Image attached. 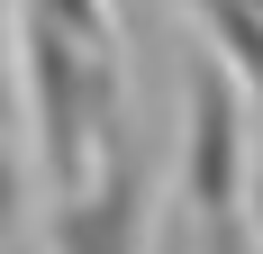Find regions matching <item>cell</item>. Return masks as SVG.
Here are the masks:
<instances>
[{
	"label": "cell",
	"instance_id": "1",
	"mask_svg": "<svg viewBox=\"0 0 263 254\" xmlns=\"http://www.w3.org/2000/svg\"><path fill=\"white\" fill-rule=\"evenodd\" d=\"M18 82H27V127H36V173L64 200L127 136L118 127V55L91 46V37H73L46 9H18Z\"/></svg>",
	"mask_w": 263,
	"mask_h": 254
},
{
	"label": "cell",
	"instance_id": "2",
	"mask_svg": "<svg viewBox=\"0 0 263 254\" xmlns=\"http://www.w3.org/2000/svg\"><path fill=\"white\" fill-rule=\"evenodd\" d=\"M182 200L209 227L254 218V136H245V73L227 55L191 64V127H182Z\"/></svg>",
	"mask_w": 263,
	"mask_h": 254
},
{
	"label": "cell",
	"instance_id": "3",
	"mask_svg": "<svg viewBox=\"0 0 263 254\" xmlns=\"http://www.w3.org/2000/svg\"><path fill=\"white\" fill-rule=\"evenodd\" d=\"M46 245L54 254H155V154L118 136L100 154V173L54 200Z\"/></svg>",
	"mask_w": 263,
	"mask_h": 254
},
{
	"label": "cell",
	"instance_id": "4",
	"mask_svg": "<svg viewBox=\"0 0 263 254\" xmlns=\"http://www.w3.org/2000/svg\"><path fill=\"white\" fill-rule=\"evenodd\" d=\"M182 9L218 37V55L245 73V91H254V109H263V0H182Z\"/></svg>",
	"mask_w": 263,
	"mask_h": 254
},
{
	"label": "cell",
	"instance_id": "5",
	"mask_svg": "<svg viewBox=\"0 0 263 254\" xmlns=\"http://www.w3.org/2000/svg\"><path fill=\"white\" fill-rule=\"evenodd\" d=\"M18 9H46V19H64L73 37H91V46L118 55V19H109V0H18Z\"/></svg>",
	"mask_w": 263,
	"mask_h": 254
},
{
	"label": "cell",
	"instance_id": "6",
	"mask_svg": "<svg viewBox=\"0 0 263 254\" xmlns=\"http://www.w3.org/2000/svg\"><path fill=\"white\" fill-rule=\"evenodd\" d=\"M200 254H254V218H236V227H209V236H200Z\"/></svg>",
	"mask_w": 263,
	"mask_h": 254
},
{
	"label": "cell",
	"instance_id": "7",
	"mask_svg": "<svg viewBox=\"0 0 263 254\" xmlns=\"http://www.w3.org/2000/svg\"><path fill=\"white\" fill-rule=\"evenodd\" d=\"M254 209H263V136H254Z\"/></svg>",
	"mask_w": 263,
	"mask_h": 254
}]
</instances>
